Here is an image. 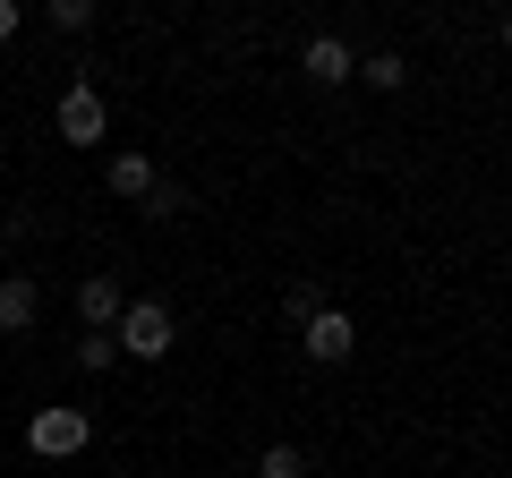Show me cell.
Masks as SVG:
<instances>
[{
    "label": "cell",
    "instance_id": "6da1fadb",
    "mask_svg": "<svg viewBox=\"0 0 512 478\" xmlns=\"http://www.w3.org/2000/svg\"><path fill=\"white\" fill-rule=\"evenodd\" d=\"M111 342H120V359H171V342H180V325H171L163 299H128L120 325H111Z\"/></svg>",
    "mask_w": 512,
    "mask_h": 478
},
{
    "label": "cell",
    "instance_id": "7a4b0ae2",
    "mask_svg": "<svg viewBox=\"0 0 512 478\" xmlns=\"http://www.w3.org/2000/svg\"><path fill=\"white\" fill-rule=\"evenodd\" d=\"M26 444H35L43 461H69V453H86V444H94V419H86V410H35Z\"/></svg>",
    "mask_w": 512,
    "mask_h": 478
},
{
    "label": "cell",
    "instance_id": "3957f363",
    "mask_svg": "<svg viewBox=\"0 0 512 478\" xmlns=\"http://www.w3.org/2000/svg\"><path fill=\"white\" fill-rule=\"evenodd\" d=\"M52 120H60V137H69L77 154L103 146V129H111V111H103V94H94V86H60V111H52Z\"/></svg>",
    "mask_w": 512,
    "mask_h": 478
},
{
    "label": "cell",
    "instance_id": "277c9868",
    "mask_svg": "<svg viewBox=\"0 0 512 478\" xmlns=\"http://www.w3.org/2000/svg\"><path fill=\"white\" fill-rule=\"evenodd\" d=\"M299 350H308L316 368H342V359H359V325H350L342 308H325V316H308V325H299Z\"/></svg>",
    "mask_w": 512,
    "mask_h": 478
},
{
    "label": "cell",
    "instance_id": "5b68a950",
    "mask_svg": "<svg viewBox=\"0 0 512 478\" xmlns=\"http://www.w3.org/2000/svg\"><path fill=\"white\" fill-rule=\"evenodd\" d=\"M299 77H308V86H350V77H359V52H350L342 35H308L299 43Z\"/></svg>",
    "mask_w": 512,
    "mask_h": 478
},
{
    "label": "cell",
    "instance_id": "8992f818",
    "mask_svg": "<svg viewBox=\"0 0 512 478\" xmlns=\"http://www.w3.org/2000/svg\"><path fill=\"white\" fill-rule=\"evenodd\" d=\"M120 308H128V291L111 274H86L77 282V333H111L120 325Z\"/></svg>",
    "mask_w": 512,
    "mask_h": 478
},
{
    "label": "cell",
    "instance_id": "52a82bcc",
    "mask_svg": "<svg viewBox=\"0 0 512 478\" xmlns=\"http://www.w3.org/2000/svg\"><path fill=\"white\" fill-rule=\"evenodd\" d=\"M103 180H111V197H128V205H146V197H154V180H163V171H154V154H111V163H103Z\"/></svg>",
    "mask_w": 512,
    "mask_h": 478
},
{
    "label": "cell",
    "instance_id": "ba28073f",
    "mask_svg": "<svg viewBox=\"0 0 512 478\" xmlns=\"http://www.w3.org/2000/svg\"><path fill=\"white\" fill-rule=\"evenodd\" d=\"M43 316V291H35V274H0V333H26Z\"/></svg>",
    "mask_w": 512,
    "mask_h": 478
},
{
    "label": "cell",
    "instance_id": "9c48e42d",
    "mask_svg": "<svg viewBox=\"0 0 512 478\" xmlns=\"http://www.w3.org/2000/svg\"><path fill=\"white\" fill-rule=\"evenodd\" d=\"M359 86L402 94V86H410V60H402V52H359Z\"/></svg>",
    "mask_w": 512,
    "mask_h": 478
},
{
    "label": "cell",
    "instance_id": "30bf717a",
    "mask_svg": "<svg viewBox=\"0 0 512 478\" xmlns=\"http://www.w3.org/2000/svg\"><path fill=\"white\" fill-rule=\"evenodd\" d=\"M325 308H333V299L316 291V282H291V291H282V325H291V333L308 325V316H325Z\"/></svg>",
    "mask_w": 512,
    "mask_h": 478
},
{
    "label": "cell",
    "instance_id": "8fae6325",
    "mask_svg": "<svg viewBox=\"0 0 512 478\" xmlns=\"http://www.w3.org/2000/svg\"><path fill=\"white\" fill-rule=\"evenodd\" d=\"M256 478H308V453L299 444H265L256 453Z\"/></svg>",
    "mask_w": 512,
    "mask_h": 478
},
{
    "label": "cell",
    "instance_id": "7c38bea8",
    "mask_svg": "<svg viewBox=\"0 0 512 478\" xmlns=\"http://www.w3.org/2000/svg\"><path fill=\"white\" fill-rule=\"evenodd\" d=\"M137 214H154V222H180V214H188V188H180V180H154V197L137 205Z\"/></svg>",
    "mask_w": 512,
    "mask_h": 478
},
{
    "label": "cell",
    "instance_id": "4fadbf2b",
    "mask_svg": "<svg viewBox=\"0 0 512 478\" xmlns=\"http://www.w3.org/2000/svg\"><path fill=\"white\" fill-rule=\"evenodd\" d=\"M111 359H120V342H111V333H77V368H86V376H103Z\"/></svg>",
    "mask_w": 512,
    "mask_h": 478
},
{
    "label": "cell",
    "instance_id": "5bb4252c",
    "mask_svg": "<svg viewBox=\"0 0 512 478\" xmlns=\"http://www.w3.org/2000/svg\"><path fill=\"white\" fill-rule=\"evenodd\" d=\"M52 26H60V35H86V26H94V0H52Z\"/></svg>",
    "mask_w": 512,
    "mask_h": 478
},
{
    "label": "cell",
    "instance_id": "9a60e30c",
    "mask_svg": "<svg viewBox=\"0 0 512 478\" xmlns=\"http://www.w3.org/2000/svg\"><path fill=\"white\" fill-rule=\"evenodd\" d=\"M18 26H26V18H18V0H0V43H18Z\"/></svg>",
    "mask_w": 512,
    "mask_h": 478
},
{
    "label": "cell",
    "instance_id": "2e32d148",
    "mask_svg": "<svg viewBox=\"0 0 512 478\" xmlns=\"http://www.w3.org/2000/svg\"><path fill=\"white\" fill-rule=\"evenodd\" d=\"M504 52H512V18H504Z\"/></svg>",
    "mask_w": 512,
    "mask_h": 478
}]
</instances>
